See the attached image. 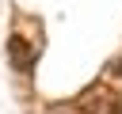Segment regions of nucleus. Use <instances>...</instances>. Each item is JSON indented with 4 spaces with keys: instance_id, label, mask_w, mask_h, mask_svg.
<instances>
[{
    "instance_id": "f257e3e1",
    "label": "nucleus",
    "mask_w": 122,
    "mask_h": 114,
    "mask_svg": "<svg viewBox=\"0 0 122 114\" xmlns=\"http://www.w3.org/2000/svg\"><path fill=\"white\" fill-rule=\"evenodd\" d=\"M80 106H84V114H122V99L107 87H88L80 95Z\"/></svg>"
},
{
    "instance_id": "f03ea898",
    "label": "nucleus",
    "mask_w": 122,
    "mask_h": 114,
    "mask_svg": "<svg viewBox=\"0 0 122 114\" xmlns=\"http://www.w3.org/2000/svg\"><path fill=\"white\" fill-rule=\"evenodd\" d=\"M8 49H11V61H15V68H30V65H34V49H27L19 34H11Z\"/></svg>"
},
{
    "instance_id": "7ed1b4c3",
    "label": "nucleus",
    "mask_w": 122,
    "mask_h": 114,
    "mask_svg": "<svg viewBox=\"0 0 122 114\" xmlns=\"http://www.w3.org/2000/svg\"><path fill=\"white\" fill-rule=\"evenodd\" d=\"M111 72H114V76H122V57H118V61H111Z\"/></svg>"
},
{
    "instance_id": "20e7f679",
    "label": "nucleus",
    "mask_w": 122,
    "mask_h": 114,
    "mask_svg": "<svg viewBox=\"0 0 122 114\" xmlns=\"http://www.w3.org/2000/svg\"><path fill=\"white\" fill-rule=\"evenodd\" d=\"M53 114H80V110H53Z\"/></svg>"
}]
</instances>
